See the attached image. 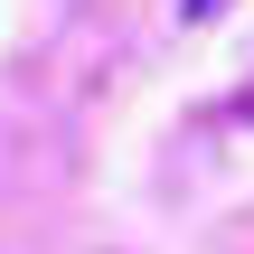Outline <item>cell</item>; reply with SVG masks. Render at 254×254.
<instances>
[{"mask_svg": "<svg viewBox=\"0 0 254 254\" xmlns=\"http://www.w3.org/2000/svg\"><path fill=\"white\" fill-rule=\"evenodd\" d=\"M217 9H226V0H179V19H189V28H198V19H217Z\"/></svg>", "mask_w": 254, "mask_h": 254, "instance_id": "obj_1", "label": "cell"}]
</instances>
